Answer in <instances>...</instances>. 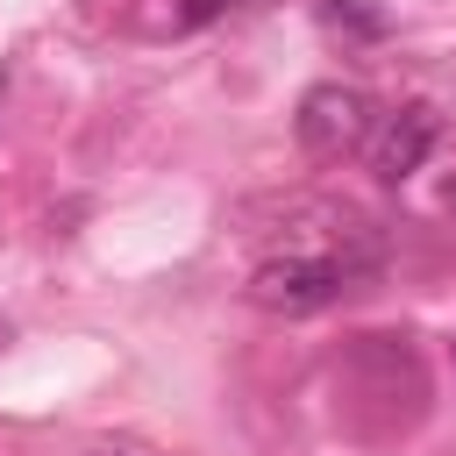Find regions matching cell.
Instances as JSON below:
<instances>
[{
    "label": "cell",
    "mask_w": 456,
    "mask_h": 456,
    "mask_svg": "<svg viewBox=\"0 0 456 456\" xmlns=\"http://www.w3.org/2000/svg\"><path fill=\"white\" fill-rule=\"evenodd\" d=\"M342 292H349V264H335V256H271L249 278V299L264 314H321Z\"/></svg>",
    "instance_id": "cell-1"
},
{
    "label": "cell",
    "mask_w": 456,
    "mask_h": 456,
    "mask_svg": "<svg viewBox=\"0 0 456 456\" xmlns=\"http://www.w3.org/2000/svg\"><path fill=\"white\" fill-rule=\"evenodd\" d=\"M292 128H299V150H306V157H342V150L370 142V100H363L356 86H342V78L306 86Z\"/></svg>",
    "instance_id": "cell-2"
},
{
    "label": "cell",
    "mask_w": 456,
    "mask_h": 456,
    "mask_svg": "<svg viewBox=\"0 0 456 456\" xmlns=\"http://www.w3.org/2000/svg\"><path fill=\"white\" fill-rule=\"evenodd\" d=\"M435 135H442V121H435V107H399V114H385L378 128H370V171L385 178V185H399V178H413L420 164H428V150H435Z\"/></svg>",
    "instance_id": "cell-3"
},
{
    "label": "cell",
    "mask_w": 456,
    "mask_h": 456,
    "mask_svg": "<svg viewBox=\"0 0 456 456\" xmlns=\"http://www.w3.org/2000/svg\"><path fill=\"white\" fill-rule=\"evenodd\" d=\"M321 21H328V28H349V36H363V43L385 36V14L363 7V0H321Z\"/></svg>",
    "instance_id": "cell-4"
},
{
    "label": "cell",
    "mask_w": 456,
    "mask_h": 456,
    "mask_svg": "<svg viewBox=\"0 0 456 456\" xmlns=\"http://www.w3.org/2000/svg\"><path fill=\"white\" fill-rule=\"evenodd\" d=\"M221 7H228V0H185V14H178V21H214Z\"/></svg>",
    "instance_id": "cell-5"
},
{
    "label": "cell",
    "mask_w": 456,
    "mask_h": 456,
    "mask_svg": "<svg viewBox=\"0 0 456 456\" xmlns=\"http://www.w3.org/2000/svg\"><path fill=\"white\" fill-rule=\"evenodd\" d=\"M86 456H150V449H135V442H93Z\"/></svg>",
    "instance_id": "cell-6"
}]
</instances>
